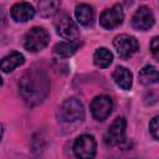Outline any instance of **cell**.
Returning <instances> with one entry per match:
<instances>
[{
  "instance_id": "7",
  "label": "cell",
  "mask_w": 159,
  "mask_h": 159,
  "mask_svg": "<svg viewBox=\"0 0 159 159\" xmlns=\"http://www.w3.org/2000/svg\"><path fill=\"white\" fill-rule=\"evenodd\" d=\"M125 119L123 117H118L114 119V122L109 125L104 134V142L109 147H114L120 144L124 140V134H125Z\"/></svg>"
},
{
  "instance_id": "20",
  "label": "cell",
  "mask_w": 159,
  "mask_h": 159,
  "mask_svg": "<svg viewBox=\"0 0 159 159\" xmlns=\"http://www.w3.org/2000/svg\"><path fill=\"white\" fill-rule=\"evenodd\" d=\"M150 52H152V55L159 61V36L154 37V39L150 41Z\"/></svg>"
},
{
  "instance_id": "10",
  "label": "cell",
  "mask_w": 159,
  "mask_h": 159,
  "mask_svg": "<svg viewBox=\"0 0 159 159\" xmlns=\"http://www.w3.org/2000/svg\"><path fill=\"white\" fill-rule=\"evenodd\" d=\"M154 25V15L152 10L147 6H140L137 9L132 17V26L135 30H149Z\"/></svg>"
},
{
  "instance_id": "5",
  "label": "cell",
  "mask_w": 159,
  "mask_h": 159,
  "mask_svg": "<svg viewBox=\"0 0 159 159\" xmlns=\"http://www.w3.org/2000/svg\"><path fill=\"white\" fill-rule=\"evenodd\" d=\"M113 46H114L117 53L122 58H129L139 50L138 40L134 36H130L127 34L116 36L113 40Z\"/></svg>"
},
{
  "instance_id": "3",
  "label": "cell",
  "mask_w": 159,
  "mask_h": 159,
  "mask_svg": "<svg viewBox=\"0 0 159 159\" xmlns=\"http://www.w3.org/2000/svg\"><path fill=\"white\" fill-rule=\"evenodd\" d=\"M73 153L78 159H94L97 153L96 139L89 134L80 135L73 144Z\"/></svg>"
},
{
  "instance_id": "9",
  "label": "cell",
  "mask_w": 159,
  "mask_h": 159,
  "mask_svg": "<svg viewBox=\"0 0 159 159\" xmlns=\"http://www.w3.org/2000/svg\"><path fill=\"white\" fill-rule=\"evenodd\" d=\"M91 113L97 120H104L112 112L113 102L109 96L101 94L92 99L91 102Z\"/></svg>"
},
{
  "instance_id": "8",
  "label": "cell",
  "mask_w": 159,
  "mask_h": 159,
  "mask_svg": "<svg viewBox=\"0 0 159 159\" xmlns=\"http://www.w3.org/2000/svg\"><path fill=\"white\" fill-rule=\"evenodd\" d=\"M56 29H57V34L62 39H65L70 42L77 41L80 37V30H78L77 25L68 15H62L57 20Z\"/></svg>"
},
{
  "instance_id": "1",
  "label": "cell",
  "mask_w": 159,
  "mask_h": 159,
  "mask_svg": "<svg viewBox=\"0 0 159 159\" xmlns=\"http://www.w3.org/2000/svg\"><path fill=\"white\" fill-rule=\"evenodd\" d=\"M19 89L22 99L29 107L41 103L50 91V80L46 73L40 68H31L26 71L20 82Z\"/></svg>"
},
{
  "instance_id": "19",
  "label": "cell",
  "mask_w": 159,
  "mask_h": 159,
  "mask_svg": "<svg viewBox=\"0 0 159 159\" xmlns=\"http://www.w3.org/2000/svg\"><path fill=\"white\" fill-rule=\"evenodd\" d=\"M149 130H150L152 135H153L155 139L159 140V116L154 117V118L150 120V123H149Z\"/></svg>"
},
{
  "instance_id": "17",
  "label": "cell",
  "mask_w": 159,
  "mask_h": 159,
  "mask_svg": "<svg viewBox=\"0 0 159 159\" xmlns=\"http://www.w3.org/2000/svg\"><path fill=\"white\" fill-rule=\"evenodd\" d=\"M80 46H81V42H78V41H72V42L65 41V42L57 43L53 47V51H55V53H57L61 57H70L78 50Z\"/></svg>"
},
{
  "instance_id": "4",
  "label": "cell",
  "mask_w": 159,
  "mask_h": 159,
  "mask_svg": "<svg viewBox=\"0 0 159 159\" xmlns=\"http://www.w3.org/2000/svg\"><path fill=\"white\" fill-rule=\"evenodd\" d=\"M60 118L63 122H75L82 119L84 116L83 104L77 98H68L66 99L60 107Z\"/></svg>"
},
{
  "instance_id": "15",
  "label": "cell",
  "mask_w": 159,
  "mask_h": 159,
  "mask_svg": "<svg viewBox=\"0 0 159 159\" xmlns=\"http://www.w3.org/2000/svg\"><path fill=\"white\" fill-rule=\"evenodd\" d=\"M139 82L144 86H149L153 83H159V71L153 66H145L139 71Z\"/></svg>"
},
{
  "instance_id": "11",
  "label": "cell",
  "mask_w": 159,
  "mask_h": 159,
  "mask_svg": "<svg viewBox=\"0 0 159 159\" xmlns=\"http://www.w3.org/2000/svg\"><path fill=\"white\" fill-rule=\"evenodd\" d=\"M10 15L16 22H26L35 16V9L29 2H17L11 7Z\"/></svg>"
},
{
  "instance_id": "16",
  "label": "cell",
  "mask_w": 159,
  "mask_h": 159,
  "mask_svg": "<svg viewBox=\"0 0 159 159\" xmlns=\"http://www.w3.org/2000/svg\"><path fill=\"white\" fill-rule=\"evenodd\" d=\"M113 61V55L112 52L106 48V47H99L96 50L93 55V62L97 67L99 68H107Z\"/></svg>"
},
{
  "instance_id": "6",
  "label": "cell",
  "mask_w": 159,
  "mask_h": 159,
  "mask_svg": "<svg viewBox=\"0 0 159 159\" xmlns=\"http://www.w3.org/2000/svg\"><path fill=\"white\" fill-rule=\"evenodd\" d=\"M123 19H124L123 7H122V5L116 4L111 9H106L101 14V16H99V24H101L102 27L108 29V30H112V29L119 26L123 22Z\"/></svg>"
},
{
  "instance_id": "18",
  "label": "cell",
  "mask_w": 159,
  "mask_h": 159,
  "mask_svg": "<svg viewBox=\"0 0 159 159\" xmlns=\"http://www.w3.org/2000/svg\"><path fill=\"white\" fill-rule=\"evenodd\" d=\"M60 7V2L58 1H40L37 4V9H39V15L42 17H50L52 16L57 9Z\"/></svg>"
},
{
  "instance_id": "12",
  "label": "cell",
  "mask_w": 159,
  "mask_h": 159,
  "mask_svg": "<svg viewBox=\"0 0 159 159\" xmlns=\"http://www.w3.org/2000/svg\"><path fill=\"white\" fill-rule=\"evenodd\" d=\"M112 77L114 80V82L117 83V86H119L122 89L129 91L132 88L133 75H132V72L128 68H125L123 66H117L116 70L112 73Z\"/></svg>"
},
{
  "instance_id": "13",
  "label": "cell",
  "mask_w": 159,
  "mask_h": 159,
  "mask_svg": "<svg viewBox=\"0 0 159 159\" xmlns=\"http://www.w3.org/2000/svg\"><path fill=\"white\" fill-rule=\"evenodd\" d=\"M75 15H76L77 21L81 25L86 27L92 26L93 20H94V12H93L92 6H89L88 4H78L75 9Z\"/></svg>"
},
{
  "instance_id": "2",
  "label": "cell",
  "mask_w": 159,
  "mask_h": 159,
  "mask_svg": "<svg viewBox=\"0 0 159 159\" xmlns=\"http://www.w3.org/2000/svg\"><path fill=\"white\" fill-rule=\"evenodd\" d=\"M50 42V35L43 27H32L25 36L24 47L30 52H39L43 50Z\"/></svg>"
},
{
  "instance_id": "14",
  "label": "cell",
  "mask_w": 159,
  "mask_h": 159,
  "mask_svg": "<svg viewBox=\"0 0 159 159\" xmlns=\"http://www.w3.org/2000/svg\"><path fill=\"white\" fill-rule=\"evenodd\" d=\"M25 62V57L22 53L14 51L11 53H9L7 56H5L1 61V71L4 73H9L11 71H14L16 67L21 66Z\"/></svg>"
}]
</instances>
